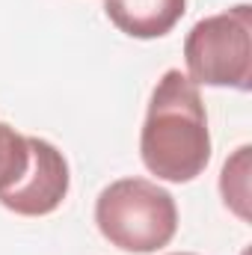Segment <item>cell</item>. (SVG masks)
<instances>
[{
    "instance_id": "1",
    "label": "cell",
    "mask_w": 252,
    "mask_h": 255,
    "mask_svg": "<svg viewBox=\"0 0 252 255\" xmlns=\"http://www.w3.org/2000/svg\"><path fill=\"white\" fill-rule=\"evenodd\" d=\"M139 157L160 181L184 184L211 160V130L199 86L178 68L157 80L139 133Z\"/></svg>"
},
{
    "instance_id": "2",
    "label": "cell",
    "mask_w": 252,
    "mask_h": 255,
    "mask_svg": "<svg viewBox=\"0 0 252 255\" xmlns=\"http://www.w3.org/2000/svg\"><path fill=\"white\" fill-rule=\"evenodd\" d=\"M98 232L125 253H157L178 232L175 199L148 178H119L95 202Z\"/></svg>"
},
{
    "instance_id": "3",
    "label": "cell",
    "mask_w": 252,
    "mask_h": 255,
    "mask_svg": "<svg viewBox=\"0 0 252 255\" xmlns=\"http://www.w3.org/2000/svg\"><path fill=\"white\" fill-rule=\"evenodd\" d=\"M187 77L196 86H229L247 92L252 86V6L202 18L184 39Z\"/></svg>"
},
{
    "instance_id": "4",
    "label": "cell",
    "mask_w": 252,
    "mask_h": 255,
    "mask_svg": "<svg viewBox=\"0 0 252 255\" xmlns=\"http://www.w3.org/2000/svg\"><path fill=\"white\" fill-rule=\"evenodd\" d=\"M27 148H30V163L9 190L0 193V205L21 217L54 214L68 196V181H71L68 163L63 151L48 139L27 136Z\"/></svg>"
},
{
    "instance_id": "5",
    "label": "cell",
    "mask_w": 252,
    "mask_h": 255,
    "mask_svg": "<svg viewBox=\"0 0 252 255\" xmlns=\"http://www.w3.org/2000/svg\"><path fill=\"white\" fill-rule=\"evenodd\" d=\"M107 18L130 39H160L187 12V0H104Z\"/></svg>"
},
{
    "instance_id": "6",
    "label": "cell",
    "mask_w": 252,
    "mask_h": 255,
    "mask_svg": "<svg viewBox=\"0 0 252 255\" xmlns=\"http://www.w3.org/2000/svg\"><path fill=\"white\" fill-rule=\"evenodd\" d=\"M250 145H241L223 166L220 193L226 208H232L241 220H250Z\"/></svg>"
},
{
    "instance_id": "7",
    "label": "cell",
    "mask_w": 252,
    "mask_h": 255,
    "mask_svg": "<svg viewBox=\"0 0 252 255\" xmlns=\"http://www.w3.org/2000/svg\"><path fill=\"white\" fill-rule=\"evenodd\" d=\"M27 163H30L27 136L9 128L6 122H0V193H6L24 175Z\"/></svg>"
},
{
    "instance_id": "8",
    "label": "cell",
    "mask_w": 252,
    "mask_h": 255,
    "mask_svg": "<svg viewBox=\"0 0 252 255\" xmlns=\"http://www.w3.org/2000/svg\"><path fill=\"white\" fill-rule=\"evenodd\" d=\"M169 255H193V253H169Z\"/></svg>"
}]
</instances>
